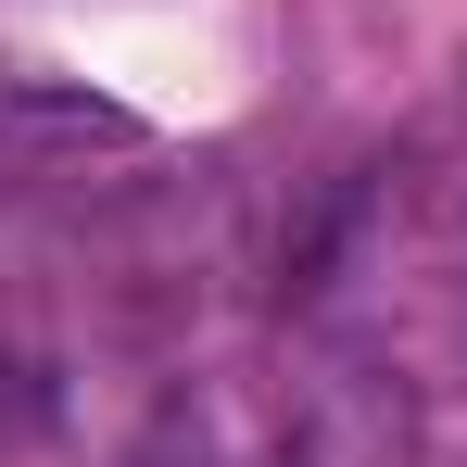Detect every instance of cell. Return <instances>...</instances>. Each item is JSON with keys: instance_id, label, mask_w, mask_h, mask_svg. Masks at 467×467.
Returning a JSON list of instances; mask_svg holds the SVG:
<instances>
[{"instance_id": "6da1fadb", "label": "cell", "mask_w": 467, "mask_h": 467, "mask_svg": "<svg viewBox=\"0 0 467 467\" xmlns=\"http://www.w3.org/2000/svg\"><path fill=\"white\" fill-rule=\"evenodd\" d=\"M26 140H51V152H140V114H114L88 88H51V77H0V152H26Z\"/></svg>"}]
</instances>
